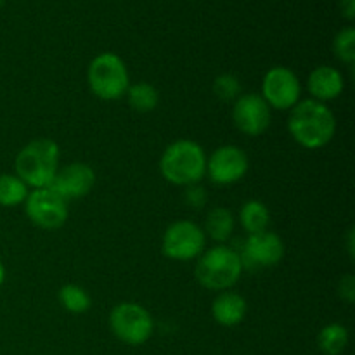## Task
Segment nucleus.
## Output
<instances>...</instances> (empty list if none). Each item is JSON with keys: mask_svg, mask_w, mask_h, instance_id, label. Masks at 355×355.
<instances>
[{"mask_svg": "<svg viewBox=\"0 0 355 355\" xmlns=\"http://www.w3.org/2000/svg\"><path fill=\"white\" fill-rule=\"evenodd\" d=\"M333 49L340 61L352 64L355 61V30L354 28H345L340 31L333 42Z\"/></svg>", "mask_w": 355, "mask_h": 355, "instance_id": "22", "label": "nucleus"}, {"mask_svg": "<svg viewBox=\"0 0 355 355\" xmlns=\"http://www.w3.org/2000/svg\"><path fill=\"white\" fill-rule=\"evenodd\" d=\"M239 220H241V225L248 234H259V232L267 231V225L270 220L269 208L262 201H246L241 208V214H239Z\"/></svg>", "mask_w": 355, "mask_h": 355, "instance_id": "16", "label": "nucleus"}, {"mask_svg": "<svg viewBox=\"0 0 355 355\" xmlns=\"http://www.w3.org/2000/svg\"><path fill=\"white\" fill-rule=\"evenodd\" d=\"M59 302L66 311L73 312V314H82L90 307V297L83 288L76 286V284H66L59 291Z\"/></svg>", "mask_w": 355, "mask_h": 355, "instance_id": "21", "label": "nucleus"}, {"mask_svg": "<svg viewBox=\"0 0 355 355\" xmlns=\"http://www.w3.org/2000/svg\"><path fill=\"white\" fill-rule=\"evenodd\" d=\"M58 170L59 148L51 139L31 141L16 156V175L35 189L51 187Z\"/></svg>", "mask_w": 355, "mask_h": 355, "instance_id": "2", "label": "nucleus"}, {"mask_svg": "<svg viewBox=\"0 0 355 355\" xmlns=\"http://www.w3.org/2000/svg\"><path fill=\"white\" fill-rule=\"evenodd\" d=\"M205 229L214 241H227L234 231V217L227 208L215 207L208 211Z\"/></svg>", "mask_w": 355, "mask_h": 355, "instance_id": "17", "label": "nucleus"}, {"mask_svg": "<svg viewBox=\"0 0 355 355\" xmlns=\"http://www.w3.org/2000/svg\"><path fill=\"white\" fill-rule=\"evenodd\" d=\"M340 297H342L345 302H349V304H354L355 279L352 274H347V276L342 277V281H340Z\"/></svg>", "mask_w": 355, "mask_h": 355, "instance_id": "24", "label": "nucleus"}, {"mask_svg": "<svg viewBox=\"0 0 355 355\" xmlns=\"http://www.w3.org/2000/svg\"><path fill=\"white\" fill-rule=\"evenodd\" d=\"M3 276H6V270H3L2 263H0V284L3 283Z\"/></svg>", "mask_w": 355, "mask_h": 355, "instance_id": "28", "label": "nucleus"}, {"mask_svg": "<svg viewBox=\"0 0 355 355\" xmlns=\"http://www.w3.org/2000/svg\"><path fill=\"white\" fill-rule=\"evenodd\" d=\"M162 175L175 186H196L207 173L203 148L193 141H177L165 149L159 162Z\"/></svg>", "mask_w": 355, "mask_h": 355, "instance_id": "3", "label": "nucleus"}, {"mask_svg": "<svg viewBox=\"0 0 355 355\" xmlns=\"http://www.w3.org/2000/svg\"><path fill=\"white\" fill-rule=\"evenodd\" d=\"M163 253L172 260L196 259L205 248L203 229L189 220L173 222L163 236Z\"/></svg>", "mask_w": 355, "mask_h": 355, "instance_id": "8", "label": "nucleus"}, {"mask_svg": "<svg viewBox=\"0 0 355 355\" xmlns=\"http://www.w3.org/2000/svg\"><path fill=\"white\" fill-rule=\"evenodd\" d=\"M96 184V173L85 163H69L62 170H58L51 189H54L59 196L68 200L83 198L92 191Z\"/></svg>", "mask_w": 355, "mask_h": 355, "instance_id": "13", "label": "nucleus"}, {"mask_svg": "<svg viewBox=\"0 0 355 355\" xmlns=\"http://www.w3.org/2000/svg\"><path fill=\"white\" fill-rule=\"evenodd\" d=\"M340 6H342L343 16H345L347 19H354V16H355V0H342V2H340Z\"/></svg>", "mask_w": 355, "mask_h": 355, "instance_id": "26", "label": "nucleus"}, {"mask_svg": "<svg viewBox=\"0 0 355 355\" xmlns=\"http://www.w3.org/2000/svg\"><path fill=\"white\" fill-rule=\"evenodd\" d=\"M196 279L207 290H229L238 283L243 272L241 257L229 246L210 248L196 263Z\"/></svg>", "mask_w": 355, "mask_h": 355, "instance_id": "4", "label": "nucleus"}, {"mask_svg": "<svg viewBox=\"0 0 355 355\" xmlns=\"http://www.w3.org/2000/svg\"><path fill=\"white\" fill-rule=\"evenodd\" d=\"M302 87L297 75L284 66L267 71L262 83L263 101L274 110H291L300 101Z\"/></svg>", "mask_w": 355, "mask_h": 355, "instance_id": "9", "label": "nucleus"}, {"mask_svg": "<svg viewBox=\"0 0 355 355\" xmlns=\"http://www.w3.org/2000/svg\"><path fill=\"white\" fill-rule=\"evenodd\" d=\"M288 128L298 144L307 149H319L328 144L335 135L336 120L324 103L305 99L298 101L291 107Z\"/></svg>", "mask_w": 355, "mask_h": 355, "instance_id": "1", "label": "nucleus"}, {"mask_svg": "<svg viewBox=\"0 0 355 355\" xmlns=\"http://www.w3.org/2000/svg\"><path fill=\"white\" fill-rule=\"evenodd\" d=\"M28 198V186L17 175L2 173L0 175V205L16 207Z\"/></svg>", "mask_w": 355, "mask_h": 355, "instance_id": "20", "label": "nucleus"}, {"mask_svg": "<svg viewBox=\"0 0 355 355\" xmlns=\"http://www.w3.org/2000/svg\"><path fill=\"white\" fill-rule=\"evenodd\" d=\"M211 314H214L215 321L222 326L239 324L246 315L245 298L232 291H224L214 300Z\"/></svg>", "mask_w": 355, "mask_h": 355, "instance_id": "15", "label": "nucleus"}, {"mask_svg": "<svg viewBox=\"0 0 355 355\" xmlns=\"http://www.w3.org/2000/svg\"><path fill=\"white\" fill-rule=\"evenodd\" d=\"M110 326L113 335L127 345H142L153 335V318L142 305L125 302L111 311Z\"/></svg>", "mask_w": 355, "mask_h": 355, "instance_id": "6", "label": "nucleus"}, {"mask_svg": "<svg viewBox=\"0 0 355 355\" xmlns=\"http://www.w3.org/2000/svg\"><path fill=\"white\" fill-rule=\"evenodd\" d=\"M309 92L319 103L336 99L343 92L342 73L331 66H319L309 76Z\"/></svg>", "mask_w": 355, "mask_h": 355, "instance_id": "14", "label": "nucleus"}, {"mask_svg": "<svg viewBox=\"0 0 355 355\" xmlns=\"http://www.w3.org/2000/svg\"><path fill=\"white\" fill-rule=\"evenodd\" d=\"M26 215L42 229H58L68 220V203L51 187H42L28 193Z\"/></svg>", "mask_w": 355, "mask_h": 355, "instance_id": "7", "label": "nucleus"}, {"mask_svg": "<svg viewBox=\"0 0 355 355\" xmlns=\"http://www.w3.org/2000/svg\"><path fill=\"white\" fill-rule=\"evenodd\" d=\"M127 97L132 110L139 111V113H149V111L155 110L159 103L158 90L146 82L135 83V85L128 87Z\"/></svg>", "mask_w": 355, "mask_h": 355, "instance_id": "19", "label": "nucleus"}, {"mask_svg": "<svg viewBox=\"0 0 355 355\" xmlns=\"http://www.w3.org/2000/svg\"><path fill=\"white\" fill-rule=\"evenodd\" d=\"M87 82L94 96L103 101H116L128 90V71L125 62L113 52L96 55L89 64Z\"/></svg>", "mask_w": 355, "mask_h": 355, "instance_id": "5", "label": "nucleus"}, {"mask_svg": "<svg viewBox=\"0 0 355 355\" xmlns=\"http://www.w3.org/2000/svg\"><path fill=\"white\" fill-rule=\"evenodd\" d=\"M214 92L222 101L238 99L239 92H241V83L234 75H220L215 78Z\"/></svg>", "mask_w": 355, "mask_h": 355, "instance_id": "23", "label": "nucleus"}, {"mask_svg": "<svg viewBox=\"0 0 355 355\" xmlns=\"http://www.w3.org/2000/svg\"><path fill=\"white\" fill-rule=\"evenodd\" d=\"M3 2H6V0H0V6H2V3H3Z\"/></svg>", "mask_w": 355, "mask_h": 355, "instance_id": "29", "label": "nucleus"}, {"mask_svg": "<svg viewBox=\"0 0 355 355\" xmlns=\"http://www.w3.org/2000/svg\"><path fill=\"white\" fill-rule=\"evenodd\" d=\"M207 172L215 184H234L248 172V156L238 146H222L207 162Z\"/></svg>", "mask_w": 355, "mask_h": 355, "instance_id": "10", "label": "nucleus"}, {"mask_svg": "<svg viewBox=\"0 0 355 355\" xmlns=\"http://www.w3.org/2000/svg\"><path fill=\"white\" fill-rule=\"evenodd\" d=\"M243 267H272L283 260V239L270 231L250 234L243 246Z\"/></svg>", "mask_w": 355, "mask_h": 355, "instance_id": "12", "label": "nucleus"}, {"mask_svg": "<svg viewBox=\"0 0 355 355\" xmlns=\"http://www.w3.org/2000/svg\"><path fill=\"white\" fill-rule=\"evenodd\" d=\"M186 198L187 201H189V205H193L194 208H200L207 203V191L196 186H189V189H187L186 193Z\"/></svg>", "mask_w": 355, "mask_h": 355, "instance_id": "25", "label": "nucleus"}, {"mask_svg": "<svg viewBox=\"0 0 355 355\" xmlns=\"http://www.w3.org/2000/svg\"><path fill=\"white\" fill-rule=\"evenodd\" d=\"M349 343V331L342 324H328L318 336V345L324 355H340Z\"/></svg>", "mask_w": 355, "mask_h": 355, "instance_id": "18", "label": "nucleus"}, {"mask_svg": "<svg viewBox=\"0 0 355 355\" xmlns=\"http://www.w3.org/2000/svg\"><path fill=\"white\" fill-rule=\"evenodd\" d=\"M232 120L243 134L257 137L269 128L270 107L263 101V97L257 96V94H245L236 99Z\"/></svg>", "mask_w": 355, "mask_h": 355, "instance_id": "11", "label": "nucleus"}, {"mask_svg": "<svg viewBox=\"0 0 355 355\" xmlns=\"http://www.w3.org/2000/svg\"><path fill=\"white\" fill-rule=\"evenodd\" d=\"M349 253L350 259H354V229L349 231Z\"/></svg>", "mask_w": 355, "mask_h": 355, "instance_id": "27", "label": "nucleus"}]
</instances>
